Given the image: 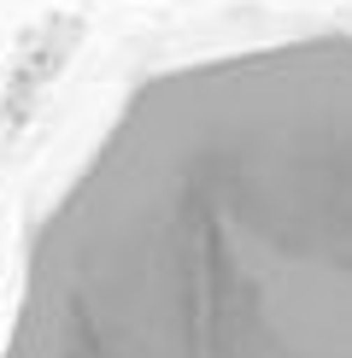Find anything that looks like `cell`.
I'll use <instances>...</instances> for the list:
<instances>
[{"mask_svg": "<svg viewBox=\"0 0 352 358\" xmlns=\"http://www.w3.org/2000/svg\"><path fill=\"white\" fill-rule=\"evenodd\" d=\"M0 358H352V29L141 77L24 235Z\"/></svg>", "mask_w": 352, "mask_h": 358, "instance_id": "cell-1", "label": "cell"}]
</instances>
